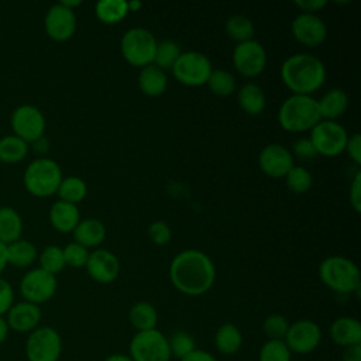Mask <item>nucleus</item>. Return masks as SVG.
I'll return each mask as SVG.
<instances>
[{"instance_id": "33", "label": "nucleus", "mask_w": 361, "mask_h": 361, "mask_svg": "<svg viewBox=\"0 0 361 361\" xmlns=\"http://www.w3.org/2000/svg\"><path fill=\"white\" fill-rule=\"evenodd\" d=\"M182 51L178 42L172 39H164L157 44L155 55H154V65L162 71L172 69L178 58L180 56Z\"/></svg>"}, {"instance_id": "53", "label": "nucleus", "mask_w": 361, "mask_h": 361, "mask_svg": "<svg viewBox=\"0 0 361 361\" xmlns=\"http://www.w3.org/2000/svg\"><path fill=\"white\" fill-rule=\"evenodd\" d=\"M61 4H63L65 7H68V8H71V10H73L75 7H78V6H80L82 4V1L80 0H62V1H59Z\"/></svg>"}, {"instance_id": "30", "label": "nucleus", "mask_w": 361, "mask_h": 361, "mask_svg": "<svg viewBox=\"0 0 361 361\" xmlns=\"http://www.w3.org/2000/svg\"><path fill=\"white\" fill-rule=\"evenodd\" d=\"M30 144L14 134L0 137V161L4 164H17L23 161L30 151Z\"/></svg>"}, {"instance_id": "2", "label": "nucleus", "mask_w": 361, "mask_h": 361, "mask_svg": "<svg viewBox=\"0 0 361 361\" xmlns=\"http://www.w3.org/2000/svg\"><path fill=\"white\" fill-rule=\"evenodd\" d=\"M281 78L292 94L310 96L326 80L324 63L312 54H293L281 66Z\"/></svg>"}, {"instance_id": "36", "label": "nucleus", "mask_w": 361, "mask_h": 361, "mask_svg": "<svg viewBox=\"0 0 361 361\" xmlns=\"http://www.w3.org/2000/svg\"><path fill=\"white\" fill-rule=\"evenodd\" d=\"M206 85L217 96H230L235 90V78L228 71L213 69Z\"/></svg>"}, {"instance_id": "40", "label": "nucleus", "mask_w": 361, "mask_h": 361, "mask_svg": "<svg viewBox=\"0 0 361 361\" xmlns=\"http://www.w3.org/2000/svg\"><path fill=\"white\" fill-rule=\"evenodd\" d=\"M289 322L279 313L268 314L262 322V331L268 340H283L289 329Z\"/></svg>"}, {"instance_id": "6", "label": "nucleus", "mask_w": 361, "mask_h": 361, "mask_svg": "<svg viewBox=\"0 0 361 361\" xmlns=\"http://www.w3.org/2000/svg\"><path fill=\"white\" fill-rule=\"evenodd\" d=\"M157 38L154 34L142 27H134L124 32L120 41V51L123 58L135 68H144L154 62Z\"/></svg>"}, {"instance_id": "52", "label": "nucleus", "mask_w": 361, "mask_h": 361, "mask_svg": "<svg viewBox=\"0 0 361 361\" xmlns=\"http://www.w3.org/2000/svg\"><path fill=\"white\" fill-rule=\"evenodd\" d=\"M103 361H133L131 357L128 354H121V353H116V354H110L107 355Z\"/></svg>"}, {"instance_id": "31", "label": "nucleus", "mask_w": 361, "mask_h": 361, "mask_svg": "<svg viewBox=\"0 0 361 361\" xmlns=\"http://www.w3.org/2000/svg\"><path fill=\"white\" fill-rule=\"evenodd\" d=\"M96 17L104 24H116L121 21L127 14L126 0H100L94 6Z\"/></svg>"}, {"instance_id": "9", "label": "nucleus", "mask_w": 361, "mask_h": 361, "mask_svg": "<svg viewBox=\"0 0 361 361\" xmlns=\"http://www.w3.org/2000/svg\"><path fill=\"white\" fill-rule=\"evenodd\" d=\"M28 361H58L62 354L61 334L51 326H38L25 341Z\"/></svg>"}, {"instance_id": "5", "label": "nucleus", "mask_w": 361, "mask_h": 361, "mask_svg": "<svg viewBox=\"0 0 361 361\" xmlns=\"http://www.w3.org/2000/svg\"><path fill=\"white\" fill-rule=\"evenodd\" d=\"M62 178V169L56 161L39 157L32 159L24 169L23 183L30 195L49 197L56 193Z\"/></svg>"}, {"instance_id": "41", "label": "nucleus", "mask_w": 361, "mask_h": 361, "mask_svg": "<svg viewBox=\"0 0 361 361\" xmlns=\"http://www.w3.org/2000/svg\"><path fill=\"white\" fill-rule=\"evenodd\" d=\"M63 259H65V265L72 267V268H80L85 267L89 258V250L85 248L83 245L72 241L68 243L63 248Z\"/></svg>"}, {"instance_id": "39", "label": "nucleus", "mask_w": 361, "mask_h": 361, "mask_svg": "<svg viewBox=\"0 0 361 361\" xmlns=\"http://www.w3.org/2000/svg\"><path fill=\"white\" fill-rule=\"evenodd\" d=\"M292 353L283 340H267L259 351L258 361H290Z\"/></svg>"}, {"instance_id": "14", "label": "nucleus", "mask_w": 361, "mask_h": 361, "mask_svg": "<svg viewBox=\"0 0 361 361\" xmlns=\"http://www.w3.org/2000/svg\"><path fill=\"white\" fill-rule=\"evenodd\" d=\"M233 66L244 78H255L265 69L267 52L261 42L250 39L235 45L231 55Z\"/></svg>"}, {"instance_id": "16", "label": "nucleus", "mask_w": 361, "mask_h": 361, "mask_svg": "<svg viewBox=\"0 0 361 361\" xmlns=\"http://www.w3.org/2000/svg\"><path fill=\"white\" fill-rule=\"evenodd\" d=\"M258 164L261 171L269 178H285V175L292 169L293 155L282 144H268L265 145L259 155Z\"/></svg>"}, {"instance_id": "50", "label": "nucleus", "mask_w": 361, "mask_h": 361, "mask_svg": "<svg viewBox=\"0 0 361 361\" xmlns=\"http://www.w3.org/2000/svg\"><path fill=\"white\" fill-rule=\"evenodd\" d=\"M8 331H10V329H8V324H7L6 317H4V316H0V344H3V343L7 340Z\"/></svg>"}, {"instance_id": "23", "label": "nucleus", "mask_w": 361, "mask_h": 361, "mask_svg": "<svg viewBox=\"0 0 361 361\" xmlns=\"http://www.w3.org/2000/svg\"><path fill=\"white\" fill-rule=\"evenodd\" d=\"M73 233V241L85 248H93L106 238V227L97 219H85L78 223Z\"/></svg>"}, {"instance_id": "38", "label": "nucleus", "mask_w": 361, "mask_h": 361, "mask_svg": "<svg viewBox=\"0 0 361 361\" xmlns=\"http://www.w3.org/2000/svg\"><path fill=\"white\" fill-rule=\"evenodd\" d=\"M168 345L171 357H175L179 361L185 358L188 354H190L193 350H196L195 338L185 330H178L172 333V336L168 338Z\"/></svg>"}, {"instance_id": "45", "label": "nucleus", "mask_w": 361, "mask_h": 361, "mask_svg": "<svg viewBox=\"0 0 361 361\" xmlns=\"http://www.w3.org/2000/svg\"><path fill=\"white\" fill-rule=\"evenodd\" d=\"M350 204L355 213L361 212V172L357 171L350 185Z\"/></svg>"}, {"instance_id": "10", "label": "nucleus", "mask_w": 361, "mask_h": 361, "mask_svg": "<svg viewBox=\"0 0 361 361\" xmlns=\"http://www.w3.org/2000/svg\"><path fill=\"white\" fill-rule=\"evenodd\" d=\"M10 126L14 135L28 144H32L38 138L44 137L47 120L37 106L24 103L13 110L10 116Z\"/></svg>"}, {"instance_id": "1", "label": "nucleus", "mask_w": 361, "mask_h": 361, "mask_svg": "<svg viewBox=\"0 0 361 361\" xmlns=\"http://www.w3.org/2000/svg\"><path fill=\"white\" fill-rule=\"evenodd\" d=\"M169 278L180 293L200 296L213 286L216 268L203 251L189 248L173 257L169 265Z\"/></svg>"}, {"instance_id": "26", "label": "nucleus", "mask_w": 361, "mask_h": 361, "mask_svg": "<svg viewBox=\"0 0 361 361\" xmlns=\"http://www.w3.org/2000/svg\"><path fill=\"white\" fill-rule=\"evenodd\" d=\"M23 234V219L11 206H0V241L10 244Z\"/></svg>"}, {"instance_id": "27", "label": "nucleus", "mask_w": 361, "mask_h": 361, "mask_svg": "<svg viewBox=\"0 0 361 361\" xmlns=\"http://www.w3.org/2000/svg\"><path fill=\"white\" fill-rule=\"evenodd\" d=\"M6 251H7V264L17 268H25L38 258L37 247L25 238H18L7 244Z\"/></svg>"}, {"instance_id": "37", "label": "nucleus", "mask_w": 361, "mask_h": 361, "mask_svg": "<svg viewBox=\"0 0 361 361\" xmlns=\"http://www.w3.org/2000/svg\"><path fill=\"white\" fill-rule=\"evenodd\" d=\"M285 182L290 192L296 195H303L312 188L313 178L306 168L300 165H293L292 169L285 175Z\"/></svg>"}, {"instance_id": "8", "label": "nucleus", "mask_w": 361, "mask_h": 361, "mask_svg": "<svg viewBox=\"0 0 361 361\" xmlns=\"http://www.w3.org/2000/svg\"><path fill=\"white\" fill-rule=\"evenodd\" d=\"M171 71L179 83L196 87L207 83L213 66L204 54L197 51H186L180 54Z\"/></svg>"}, {"instance_id": "28", "label": "nucleus", "mask_w": 361, "mask_h": 361, "mask_svg": "<svg viewBox=\"0 0 361 361\" xmlns=\"http://www.w3.org/2000/svg\"><path fill=\"white\" fill-rule=\"evenodd\" d=\"M238 104L240 107L250 116H258L264 111L267 99L262 92V89L252 82L245 83L240 90H238Z\"/></svg>"}, {"instance_id": "29", "label": "nucleus", "mask_w": 361, "mask_h": 361, "mask_svg": "<svg viewBox=\"0 0 361 361\" xmlns=\"http://www.w3.org/2000/svg\"><path fill=\"white\" fill-rule=\"evenodd\" d=\"M128 319H130L131 326L137 331L152 330V329H157L158 312L154 305H151L149 302L141 300L131 306V309L128 312Z\"/></svg>"}, {"instance_id": "43", "label": "nucleus", "mask_w": 361, "mask_h": 361, "mask_svg": "<svg viewBox=\"0 0 361 361\" xmlns=\"http://www.w3.org/2000/svg\"><path fill=\"white\" fill-rule=\"evenodd\" d=\"M290 152H292V155L295 154L300 159H313L317 155L310 138H305V137L298 138L292 144V151Z\"/></svg>"}, {"instance_id": "11", "label": "nucleus", "mask_w": 361, "mask_h": 361, "mask_svg": "<svg viewBox=\"0 0 361 361\" xmlns=\"http://www.w3.org/2000/svg\"><path fill=\"white\" fill-rule=\"evenodd\" d=\"M310 141L317 155L337 157L345 149L348 134L337 121L320 120L310 130Z\"/></svg>"}, {"instance_id": "20", "label": "nucleus", "mask_w": 361, "mask_h": 361, "mask_svg": "<svg viewBox=\"0 0 361 361\" xmlns=\"http://www.w3.org/2000/svg\"><path fill=\"white\" fill-rule=\"evenodd\" d=\"M330 338L340 347L361 344V323L355 317H337L330 326Z\"/></svg>"}, {"instance_id": "44", "label": "nucleus", "mask_w": 361, "mask_h": 361, "mask_svg": "<svg viewBox=\"0 0 361 361\" xmlns=\"http://www.w3.org/2000/svg\"><path fill=\"white\" fill-rule=\"evenodd\" d=\"M14 303V289L11 283L0 276V316H6Z\"/></svg>"}, {"instance_id": "34", "label": "nucleus", "mask_w": 361, "mask_h": 361, "mask_svg": "<svg viewBox=\"0 0 361 361\" xmlns=\"http://www.w3.org/2000/svg\"><path fill=\"white\" fill-rule=\"evenodd\" d=\"M254 31L252 21L243 14H234L226 21V32L237 44L252 39Z\"/></svg>"}, {"instance_id": "49", "label": "nucleus", "mask_w": 361, "mask_h": 361, "mask_svg": "<svg viewBox=\"0 0 361 361\" xmlns=\"http://www.w3.org/2000/svg\"><path fill=\"white\" fill-rule=\"evenodd\" d=\"M343 361H361V344L344 347Z\"/></svg>"}, {"instance_id": "4", "label": "nucleus", "mask_w": 361, "mask_h": 361, "mask_svg": "<svg viewBox=\"0 0 361 361\" xmlns=\"http://www.w3.org/2000/svg\"><path fill=\"white\" fill-rule=\"evenodd\" d=\"M322 282L337 293H353L361 288V275L357 264L343 255L324 258L319 265Z\"/></svg>"}, {"instance_id": "13", "label": "nucleus", "mask_w": 361, "mask_h": 361, "mask_svg": "<svg viewBox=\"0 0 361 361\" xmlns=\"http://www.w3.org/2000/svg\"><path fill=\"white\" fill-rule=\"evenodd\" d=\"M283 341L292 354L305 355L320 345L322 329L310 319H299L289 324Z\"/></svg>"}, {"instance_id": "54", "label": "nucleus", "mask_w": 361, "mask_h": 361, "mask_svg": "<svg viewBox=\"0 0 361 361\" xmlns=\"http://www.w3.org/2000/svg\"><path fill=\"white\" fill-rule=\"evenodd\" d=\"M141 7H142V3L138 1V0H135V1H127L128 13H130V11H138Z\"/></svg>"}, {"instance_id": "48", "label": "nucleus", "mask_w": 361, "mask_h": 361, "mask_svg": "<svg viewBox=\"0 0 361 361\" xmlns=\"http://www.w3.org/2000/svg\"><path fill=\"white\" fill-rule=\"evenodd\" d=\"M180 361H217V358L206 350L196 348L190 354H188L185 358H182Z\"/></svg>"}, {"instance_id": "51", "label": "nucleus", "mask_w": 361, "mask_h": 361, "mask_svg": "<svg viewBox=\"0 0 361 361\" xmlns=\"http://www.w3.org/2000/svg\"><path fill=\"white\" fill-rule=\"evenodd\" d=\"M8 264H7V251H6V244H3L1 241H0V276H1V274H3V271L6 269V267H7Z\"/></svg>"}, {"instance_id": "18", "label": "nucleus", "mask_w": 361, "mask_h": 361, "mask_svg": "<svg viewBox=\"0 0 361 361\" xmlns=\"http://www.w3.org/2000/svg\"><path fill=\"white\" fill-rule=\"evenodd\" d=\"M85 268L93 281L99 283H111L118 276L120 262L111 251L97 248L89 252Z\"/></svg>"}, {"instance_id": "46", "label": "nucleus", "mask_w": 361, "mask_h": 361, "mask_svg": "<svg viewBox=\"0 0 361 361\" xmlns=\"http://www.w3.org/2000/svg\"><path fill=\"white\" fill-rule=\"evenodd\" d=\"M344 151H347L350 158L357 165L361 164V135L358 133H354V134L348 135V140H347Z\"/></svg>"}, {"instance_id": "32", "label": "nucleus", "mask_w": 361, "mask_h": 361, "mask_svg": "<svg viewBox=\"0 0 361 361\" xmlns=\"http://www.w3.org/2000/svg\"><path fill=\"white\" fill-rule=\"evenodd\" d=\"M56 193L59 196V200L78 204L85 199L87 193V185L79 176H66L62 178Z\"/></svg>"}, {"instance_id": "12", "label": "nucleus", "mask_w": 361, "mask_h": 361, "mask_svg": "<svg viewBox=\"0 0 361 361\" xmlns=\"http://www.w3.org/2000/svg\"><path fill=\"white\" fill-rule=\"evenodd\" d=\"M56 286V276L38 267L23 275L20 281V293L24 300L39 306L55 295Z\"/></svg>"}, {"instance_id": "17", "label": "nucleus", "mask_w": 361, "mask_h": 361, "mask_svg": "<svg viewBox=\"0 0 361 361\" xmlns=\"http://www.w3.org/2000/svg\"><path fill=\"white\" fill-rule=\"evenodd\" d=\"M293 38L306 47H319L327 37V27L324 21L309 13H300L296 16L290 25Z\"/></svg>"}, {"instance_id": "47", "label": "nucleus", "mask_w": 361, "mask_h": 361, "mask_svg": "<svg viewBox=\"0 0 361 361\" xmlns=\"http://www.w3.org/2000/svg\"><path fill=\"white\" fill-rule=\"evenodd\" d=\"M327 4L326 0H296L295 6L299 7L303 13L316 14V11L322 10Z\"/></svg>"}, {"instance_id": "19", "label": "nucleus", "mask_w": 361, "mask_h": 361, "mask_svg": "<svg viewBox=\"0 0 361 361\" xmlns=\"http://www.w3.org/2000/svg\"><path fill=\"white\" fill-rule=\"evenodd\" d=\"M4 317L10 330L17 333H31L39 326L42 313L38 305L21 300L14 302Z\"/></svg>"}, {"instance_id": "3", "label": "nucleus", "mask_w": 361, "mask_h": 361, "mask_svg": "<svg viewBox=\"0 0 361 361\" xmlns=\"http://www.w3.org/2000/svg\"><path fill=\"white\" fill-rule=\"evenodd\" d=\"M320 120L317 100L306 94L289 96L278 110V123L289 133L312 130Z\"/></svg>"}, {"instance_id": "15", "label": "nucleus", "mask_w": 361, "mask_h": 361, "mask_svg": "<svg viewBox=\"0 0 361 361\" xmlns=\"http://www.w3.org/2000/svg\"><path fill=\"white\" fill-rule=\"evenodd\" d=\"M76 14L73 10L61 3L51 6L44 18V28L49 38L54 41H68L76 31Z\"/></svg>"}, {"instance_id": "21", "label": "nucleus", "mask_w": 361, "mask_h": 361, "mask_svg": "<svg viewBox=\"0 0 361 361\" xmlns=\"http://www.w3.org/2000/svg\"><path fill=\"white\" fill-rule=\"evenodd\" d=\"M51 226L59 233H72L80 221V213L76 204L56 200L49 209Z\"/></svg>"}, {"instance_id": "7", "label": "nucleus", "mask_w": 361, "mask_h": 361, "mask_svg": "<svg viewBox=\"0 0 361 361\" xmlns=\"http://www.w3.org/2000/svg\"><path fill=\"white\" fill-rule=\"evenodd\" d=\"M128 355L133 361H171L168 337L157 330L137 331L128 344Z\"/></svg>"}, {"instance_id": "24", "label": "nucleus", "mask_w": 361, "mask_h": 361, "mask_svg": "<svg viewBox=\"0 0 361 361\" xmlns=\"http://www.w3.org/2000/svg\"><path fill=\"white\" fill-rule=\"evenodd\" d=\"M168 86V78L165 71L157 68L154 63L147 65L140 69L138 73V87L149 97L161 96Z\"/></svg>"}, {"instance_id": "42", "label": "nucleus", "mask_w": 361, "mask_h": 361, "mask_svg": "<svg viewBox=\"0 0 361 361\" xmlns=\"http://www.w3.org/2000/svg\"><path fill=\"white\" fill-rule=\"evenodd\" d=\"M148 235H149V238L152 240L154 244L165 245L171 240V228L165 221L157 220V221H152L149 224Z\"/></svg>"}, {"instance_id": "25", "label": "nucleus", "mask_w": 361, "mask_h": 361, "mask_svg": "<svg viewBox=\"0 0 361 361\" xmlns=\"http://www.w3.org/2000/svg\"><path fill=\"white\" fill-rule=\"evenodd\" d=\"M243 341V333L234 323H224L214 333V347L223 355L238 353Z\"/></svg>"}, {"instance_id": "22", "label": "nucleus", "mask_w": 361, "mask_h": 361, "mask_svg": "<svg viewBox=\"0 0 361 361\" xmlns=\"http://www.w3.org/2000/svg\"><path fill=\"white\" fill-rule=\"evenodd\" d=\"M348 107V96L343 89H330L317 100V109L322 120L336 121Z\"/></svg>"}, {"instance_id": "35", "label": "nucleus", "mask_w": 361, "mask_h": 361, "mask_svg": "<svg viewBox=\"0 0 361 361\" xmlns=\"http://www.w3.org/2000/svg\"><path fill=\"white\" fill-rule=\"evenodd\" d=\"M38 261H39V268L52 274V275H58L59 272L63 271L65 265V259H63V251L62 247L59 245H47L38 255Z\"/></svg>"}]
</instances>
